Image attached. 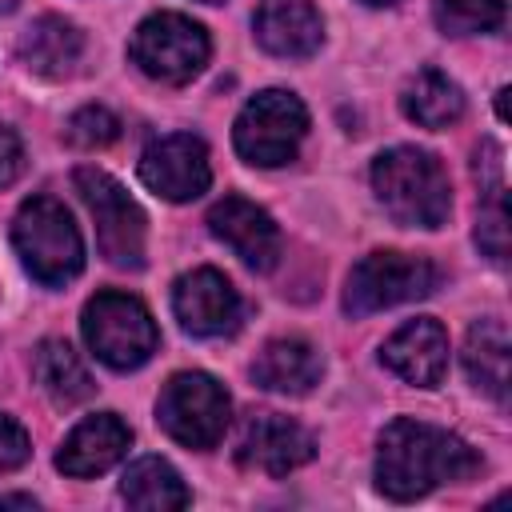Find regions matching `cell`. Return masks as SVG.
<instances>
[{
  "mask_svg": "<svg viewBox=\"0 0 512 512\" xmlns=\"http://www.w3.org/2000/svg\"><path fill=\"white\" fill-rule=\"evenodd\" d=\"M364 4H376L380 8V4H396V0H364Z\"/></svg>",
  "mask_w": 512,
  "mask_h": 512,
  "instance_id": "4dcf8cb0",
  "label": "cell"
},
{
  "mask_svg": "<svg viewBox=\"0 0 512 512\" xmlns=\"http://www.w3.org/2000/svg\"><path fill=\"white\" fill-rule=\"evenodd\" d=\"M128 56L144 76L160 84H188L192 76L204 72L212 56V40L184 12H152L148 20L136 24L128 40Z\"/></svg>",
  "mask_w": 512,
  "mask_h": 512,
  "instance_id": "8992f818",
  "label": "cell"
},
{
  "mask_svg": "<svg viewBox=\"0 0 512 512\" xmlns=\"http://www.w3.org/2000/svg\"><path fill=\"white\" fill-rule=\"evenodd\" d=\"M432 16L448 36H476L504 24V0H432Z\"/></svg>",
  "mask_w": 512,
  "mask_h": 512,
  "instance_id": "603a6c76",
  "label": "cell"
},
{
  "mask_svg": "<svg viewBox=\"0 0 512 512\" xmlns=\"http://www.w3.org/2000/svg\"><path fill=\"white\" fill-rule=\"evenodd\" d=\"M400 112H404L412 124L436 132V128H448V124H456V120L464 116V92H460V84L448 80L444 72L420 68V72L404 84V92H400Z\"/></svg>",
  "mask_w": 512,
  "mask_h": 512,
  "instance_id": "44dd1931",
  "label": "cell"
},
{
  "mask_svg": "<svg viewBox=\"0 0 512 512\" xmlns=\"http://www.w3.org/2000/svg\"><path fill=\"white\" fill-rule=\"evenodd\" d=\"M16 8V0H0V12H12Z\"/></svg>",
  "mask_w": 512,
  "mask_h": 512,
  "instance_id": "f546056e",
  "label": "cell"
},
{
  "mask_svg": "<svg viewBox=\"0 0 512 512\" xmlns=\"http://www.w3.org/2000/svg\"><path fill=\"white\" fill-rule=\"evenodd\" d=\"M120 496L128 508H140V512H172V508L192 504V492L184 488L180 472L160 456L132 460L124 480H120Z\"/></svg>",
  "mask_w": 512,
  "mask_h": 512,
  "instance_id": "ffe728a7",
  "label": "cell"
},
{
  "mask_svg": "<svg viewBox=\"0 0 512 512\" xmlns=\"http://www.w3.org/2000/svg\"><path fill=\"white\" fill-rule=\"evenodd\" d=\"M372 192L404 228H440L452 212L444 164L424 148H388L372 160Z\"/></svg>",
  "mask_w": 512,
  "mask_h": 512,
  "instance_id": "7a4b0ae2",
  "label": "cell"
},
{
  "mask_svg": "<svg viewBox=\"0 0 512 512\" xmlns=\"http://www.w3.org/2000/svg\"><path fill=\"white\" fill-rule=\"evenodd\" d=\"M156 420L176 444L204 452L224 440L232 420V400L208 372H176L160 388Z\"/></svg>",
  "mask_w": 512,
  "mask_h": 512,
  "instance_id": "52a82bcc",
  "label": "cell"
},
{
  "mask_svg": "<svg viewBox=\"0 0 512 512\" xmlns=\"http://www.w3.org/2000/svg\"><path fill=\"white\" fill-rule=\"evenodd\" d=\"M80 56H84V36L64 16H40L20 36V60H24V68L36 72V76H44V80L72 76L76 64H80Z\"/></svg>",
  "mask_w": 512,
  "mask_h": 512,
  "instance_id": "e0dca14e",
  "label": "cell"
},
{
  "mask_svg": "<svg viewBox=\"0 0 512 512\" xmlns=\"http://www.w3.org/2000/svg\"><path fill=\"white\" fill-rule=\"evenodd\" d=\"M304 136H308V108L296 92H284V88L256 92L232 124V144L240 160L256 168H280L296 160Z\"/></svg>",
  "mask_w": 512,
  "mask_h": 512,
  "instance_id": "5b68a950",
  "label": "cell"
},
{
  "mask_svg": "<svg viewBox=\"0 0 512 512\" xmlns=\"http://www.w3.org/2000/svg\"><path fill=\"white\" fill-rule=\"evenodd\" d=\"M80 332H84V344L92 348V356L116 372L140 368L160 344L152 312L128 292H96L84 304Z\"/></svg>",
  "mask_w": 512,
  "mask_h": 512,
  "instance_id": "277c9868",
  "label": "cell"
},
{
  "mask_svg": "<svg viewBox=\"0 0 512 512\" xmlns=\"http://www.w3.org/2000/svg\"><path fill=\"white\" fill-rule=\"evenodd\" d=\"M64 136H68V144H76V148H104V144H112V140L120 136V120H116L104 104H84V108H76V112L68 116Z\"/></svg>",
  "mask_w": 512,
  "mask_h": 512,
  "instance_id": "d4e9b609",
  "label": "cell"
},
{
  "mask_svg": "<svg viewBox=\"0 0 512 512\" xmlns=\"http://www.w3.org/2000/svg\"><path fill=\"white\" fill-rule=\"evenodd\" d=\"M0 508H36L32 496H0Z\"/></svg>",
  "mask_w": 512,
  "mask_h": 512,
  "instance_id": "83f0119b",
  "label": "cell"
},
{
  "mask_svg": "<svg viewBox=\"0 0 512 512\" xmlns=\"http://www.w3.org/2000/svg\"><path fill=\"white\" fill-rule=\"evenodd\" d=\"M496 112H500V120H508V88L496 92Z\"/></svg>",
  "mask_w": 512,
  "mask_h": 512,
  "instance_id": "f1b7e54d",
  "label": "cell"
},
{
  "mask_svg": "<svg viewBox=\"0 0 512 512\" xmlns=\"http://www.w3.org/2000/svg\"><path fill=\"white\" fill-rule=\"evenodd\" d=\"M440 272L432 260L412 256V252H368L352 272L344 288V312L368 316L384 312L408 300H420L436 288Z\"/></svg>",
  "mask_w": 512,
  "mask_h": 512,
  "instance_id": "9c48e42d",
  "label": "cell"
},
{
  "mask_svg": "<svg viewBox=\"0 0 512 512\" xmlns=\"http://www.w3.org/2000/svg\"><path fill=\"white\" fill-rule=\"evenodd\" d=\"M204 4H220V0H204Z\"/></svg>",
  "mask_w": 512,
  "mask_h": 512,
  "instance_id": "1f68e13d",
  "label": "cell"
},
{
  "mask_svg": "<svg viewBox=\"0 0 512 512\" xmlns=\"http://www.w3.org/2000/svg\"><path fill=\"white\" fill-rule=\"evenodd\" d=\"M32 376L40 384V392L56 404V408H72L80 400L92 396V376L84 368V360L72 352V344L64 340H40L32 352Z\"/></svg>",
  "mask_w": 512,
  "mask_h": 512,
  "instance_id": "d6986e66",
  "label": "cell"
},
{
  "mask_svg": "<svg viewBox=\"0 0 512 512\" xmlns=\"http://www.w3.org/2000/svg\"><path fill=\"white\" fill-rule=\"evenodd\" d=\"M380 360L408 384L416 388H436L448 372V332L440 320L432 316H416L408 324H400L384 348H380Z\"/></svg>",
  "mask_w": 512,
  "mask_h": 512,
  "instance_id": "5bb4252c",
  "label": "cell"
},
{
  "mask_svg": "<svg viewBox=\"0 0 512 512\" xmlns=\"http://www.w3.org/2000/svg\"><path fill=\"white\" fill-rule=\"evenodd\" d=\"M464 372L496 404L508 400V328L500 320H480V324L468 328V340H464Z\"/></svg>",
  "mask_w": 512,
  "mask_h": 512,
  "instance_id": "7402d4cb",
  "label": "cell"
},
{
  "mask_svg": "<svg viewBox=\"0 0 512 512\" xmlns=\"http://www.w3.org/2000/svg\"><path fill=\"white\" fill-rule=\"evenodd\" d=\"M208 228L248 268H256V272L276 268V260H280V228H276V220L260 204H252L244 196H224V200L212 204Z\"/></svg>",
  "mask_w": 512,
  "mask_h": 512,
  "instance_id": "4fadbf2b",
  "label": "cell"
},
{
  "mask_svg": "<svg viewBox=\"0 0 512 512\" xmlns=\"http://www.w3.org/2000/svg\"><path fill=\"white\" fill-rule=\"evenodd\" d=\"M476 472H480V456L448 428L400 416L380 432L376 488L392 500H416L440 484L472 480Z\"/></svg>",
  "mask_w": 512,
  "mask_h": 512,
  "instance_id": "6da1fadb",
  "label": "cell"
},
{
  "mask_svg": "<svg viewBox=\"0 0 512 512\" xmlns=\"http://www.w3.org/2000/svg\"><path fill=\"white\" fill-rule=\"evenodd\" d=\"M476 244L484 248V256L492 264L508 260V208H504V184L500 188H484V204L476 216Z\"/></svg>",
  "mask_w": 512,
  "mask_h": 512,
  "instance_id": "cb8c5ba5",
  "label": "cell"
},
{
  "mask_svg": "<svg viewBox=\"0 0 512 512\" xmlns=\"http://www.w3.org/2000/svg\"><path fill=\"white\" fill-rule=\"evenodd\" d=\"M140 180L160 200H172V204L196 200L212 184L208 144L192 132H168V136L152 140L140 156Z\"/></svg>",
  "mask_w": 512,
  "mask_h": 512,
  "instance_id": "30bf717a",
  "label": "cell"
},
{
  "mask_svg": "<svg viewBox=\"0 0 512 512\" xmlns=\"http://www.w3.org/2000/svg\"><path fill=\"white\" fill-rule=\"evenodd\" d=\"M32 456V444H28V432L8 416L0 412V472H12L20 468L24 460Z\"/></svg>",
  "mask_w": 512,
  "mask_h": 512,
  "instance_id": "484cf974",
  "label": "cell"
},
{
  "mask_svg": "<svg viewBox=\"0 0 512 512\" xmlns=\"http://www.w3.org/2000/svg\"><path fill=\"white\" fill-rule=\"evenodd\" d=\"M12 248L32 280L60 288L84 268V240L68 208L52 196H32L16 208L12 220Z\"/></svg>",
  "mask_w": 512,
  "mask_h": 512,
  "instance_id": "3957f363",
  "label": "cell"
},
{
  "mask_svg": "<svg viewBox=\"0 0 512 512\" xmlns=\"http://www.w3.org/2000/svg\"><path fill=\"white\" fill-rule=\"evenodd\" d=\"M316 452L308 428H300L292 416L280 412H252L236 440V464L264 476H288L300 464H308Z\"/></svg>",
  "mask_w": 512,
  "mask_h": 512,
  "instance_id": "7c38bea8",
  "label": "cell"
},
{
  "mask_svg": "<svg viewBox=\"0 0 512 512\" xmlns=\"http://www.w3.org/2000/svg\"><path fill=\"white\" fill-rule=\"evenodd\" d=\"M172 312L180 320L184 332L216 340V336H232L244 320V304L240 292L232 288V280L216 268H192L176 280L172 288Z\"/></svg>",
  "mask_w": 512,
  "mask_h": 512,
  "instance_id": "8fae6325",
  "label": "cell"
},
{
  "mask_svg": "<svg viewBox=\"0 0 512 512\" xmlns=\"http://www.w3.org/2000/svg\"><path fill=\"white\" fill-rule=\"evenodd\" d=\"M20 172H24V144L8 124H0V188L16 184Z\"/></svg>",
  "mask_w": 512,
  "mask_h": 512,
  "instance_id": "4316f807",
  "label": "cell"
},
{
  "mask_svg": "<svg viewBox=\"0 0 512 512\" xmlns=\"http://www.w3.org/2000/svg\"><path fill=\"white\" fill-rule=\"evenodd\" d=\"M256 40L284 60H304L324 40V20L312 0H260L252 16Z\"/></svg>",
  "mask_w": 512,
  "mask_h": 512,
  "instance_id": "2e32d148",
  "label": "cell"
},
{
  "mask_svg": "<svg viewBox=\"0 0 512 512\" xmlns=\"http://www.w3.org/2000/svg\"><path fill=\"white\" fill-rule=\"evenodd\" d=\"M132 444V432L128 424L116 416V412H96V416H84L60 444L56 452V468L64 476H76V480H88V476H100L108 472Z\"/></svg>",
  "mask_w": 512,
  "mask_h": 512,
  "instance_id": "9a60e30c",
  "label": "cell"
},
{
  "mask_svg": "<svg viewBox=\"0 0 512 512\" xmlns=\"http://www.w3.org/2000/svg\"><path fill=\"white\" fill-rule=\"evenodd\" d=\"M320 352L308 340H268L260 348V356L252 360V380L268 392H284V396H304L320 384Z\"/></svg>",
  "mask_w": 512,
  "mask_h": 512,
  "instance_id": "ac0fdd59",
  "label": "cell"
},
{
  "mask_svg": "<svg viewBox=\"0 0 512 512\" xmlns=\"http://www.w3.org/2000/svg\"><path fill=\"white\" fill-rule=\"evenodd\" d=\"M72 184L96 220V244H100L104 260L116 268H140L148 228H144L140 204L124 192V184H116L100 168H76Z\"/></svg>",
  "mask_w": 512,
  "mask_h": 512,
  "instance_id": "ba28073f",
  "label": "cell"
}]
</instances>
